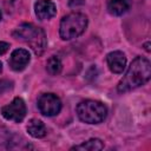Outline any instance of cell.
Returning <instances> with one entry per match:
<instances>
[{"label": "cell", "mask_w": 151, "mask_h": 151, "mask_svg": "<svg viewBox=\"0 0 151 151\" xmlns=\"http://www.w3.org/2000/svg\"><path fill=\"white\" fill-rule=\"evenodd\" d=\"M13 86V83L7 80V79H0V94H2L4 92L11 90Z\"/></svg>", "instance_id": "cell-14"}, {"label": "cell", "mask_w": 151, "mask_h": 151, "mask_svg": "<svg viewBox=\"0 0 151 151\" xmlns=\"http://www.w3.org/2000/svg\"><path fill=\"white\" fill-rule=\"evenodd\" d=\"M85 4V0H68V6L70 7H79Z\"/></svg>", "instance_id": "cell-15"}, {"label": "cell", "mask_w": 151, "mask_h": 151, "mask_svg": "<svg viewBox=\"0 0 151 151\" xmlns=\"http://www.w3.org/2000/svg\"><path fill=\"white\" fill-rule=\"evenodd\" d=\"M132 0H109L107 9L112 15H122L131 7Z\"/></svg>", "instance_id": "cell-10"}, {"label": "cell", "mask_w": 151, "mask_h": 151, "mask_svg": "<svg viewBox=\"0 0 151 151\" xmlns=\"http://www.w3.org/2000/svg\"><path fill=\"white\" fill-rule=\"evenodd\" d=\"M27 132L34 137V138H42L46 136L47 133V130H46V126L45 124L40 120V119H37V118H33L28 122V125H27Z\"/></svg>", "instance_id": "cell-11"}, {"label": "cell", "mask_w": 151, "mask_h": 151, "mask_svg": "<svg viewBox=\"0 0 151 151\" xmlns=\"http://www.w3.org/2000/svg\"><path fill=\"white\" fill-rule=\"evenodd\" d=\"M78 118L86 124H99L107 116V107L97 100H84L77 106Z\"/></svg>", "instance_id": "cell-4"}, {"label": "cell", "mask_w": 151, "mask_h": 151, "mask_svg": "<svg viewBox=\"0 0 151 151\" xmlns=\"http://www.w3.org/2000/svg\"><path fill=\"white\" fill-rule=\"evenodd\" d=\"M38 109L46 117L57 116L61 110V100L53 93H44L38 99Z\"/></svg>", "instance_id": "cell-5"}, {"label": "cell", "mask_w": 151, "mask_h": 151, "mask_svg": "<svg viewBox=\"0 0 151 151\" xmlns=\"http://www.w3.org/2000/svg\"><path fill=\"white\" fill-rule=\"evenodd\" d=\"M87 17L83 13H70L65 15L59 26V34L63 40H71L81 35L87 27Z\"/></svg>", "instance_id": "cell-3"}, {"label": "cell", "mask_w": 151, "mask_h": 151, "mask_svg": "<svg viewBox=\"0 0 151 151\" xmlns=\"http://www.w3.org/2000/svg\"><path fill=\"white\" fill-rule=\"evenodd\" d=\"M29 60H31V55H29V52L27 50L17 48L12 52L9 60H8V64H9L12 70L19 72V71H22L26 68Z\"/></svg>", "instance_id": "cell-7"}, {"label": "cell", "mask_w": 151, "mask_h": 151, "mask_svg": "<svg viewBox=\"0 0 151 151\" xmlns=\"http://www.w3.org/2000/svg\"><path fill=\"white\" fill-rule=\"evenodd\" d=\"M9 48V44L5 42V41H0V55L5 54Z\"/></svg>", "instance_id": "cell-16"}, {"label": "cell", "mask_w": 151, "mask_h": 151, "mask_svg": "<svg viewBox=\"0 0 151 151\" xmlns=\"http://www.w3.org/2000/svg\"><path fill=\"white\" fill-rule=\"evenodd\" d=\"M1 114L7 120H12L15 123H20L26 116V105L22 98L15 97L8 105L1 109Z\"/></svg>", "instance_id": "cell-6"}, {"label": "cell", "mask_w": 151, "mask_h": 151, "mask_svg": "<svg viewBox=\"0 0 151 151\" xmlns=\"http://www.w3.org/2000/svg\"><path fill=\"white\" fill-rule=\"evenodd\" d=\"M149 46H150V42H146V44L144 45V47H145V50H146L147 52H150V47H149Z\"/></svg>", "instance_id": "cell-17"}, {"label": "cell", "mask_w": 151, "mask_h": 151, "mask_svg": "<svg viewBox=\"0 0 151 151\" xmlns=\"http://www.w3.org/2000/svg\"><path fill=\"white\" fill-rule=\"evenodd\" d=\"M1 72H2V63L0 61V73H1Z\"/></svg>", "instance_id": "cell-18"}, {"label": "cell", "mask_w": 151, "mask_h": 151, "mask_svg": "<svg viewBox=\"0 0 151 151\" xmlns=\"http://www.w3.org/2000/svg\"><path fill=\"white\" fill-rule=\"evenodd\" d=\"M34 11L40 20H48L57 14V7L51 0H38L34 5Z\"/></svg>", "instance_id": "cell-8"}, {"label": "cell", "mask_w": 151, "mask_h": 151, "mask_svg": "<svg viewBox=\"0 0 151 151\" xmlns=\"http://www.w3.org/2000/svg\"><path fill=\"white\" fill-rule=\"evenodd\" d=\"M1 17H2V14H1V11H0V20H1Z\"/></svg>", "instance_id": "cell-19"}, {"label": "cell", "mask_w": 151, "mask_h": 151, "mask_svg": "<svg viewBox=\"0 0 151 151\" xmlns=\"http://www.w3.org/2000/svg\"><path fill=\"white\" fill-rule=\"evenodd\" d=\"M61 68H63V64H61V60L57 57V55H52L47 59V63H46V70L47 72L51 74V76H57L61 72Z\"/></svg>", "instance_id": "cell-13"}, {"label": "cell", "mask_w": 151, "mask_h": 151, "mask_svg": "<svg viewBox=\"0 0 151 151\" xmlns=\"http://www.w3.org/2000/svg\"><path fill=\"white\" fill-rule=\"evenodd\" d=\"M104 147V143L98 138H91L79 145L71 147V150H81V151H99Z\"/></svg>", "instance_id": "cell-12"}, {"label": "cell", "mask_w": 151, "mask_h": 151, "mask_svg": "<svg viewBox=\"0 0 151 151\" xmlns=\"http://www.w3.org/2000/svg\"><path fill=\"white\" fill-rule=\"evenodd\" d=\"M151 77V65L146 58L137 57L132 60L125 76L119 81L117 88L118 92L124 93L134 90L150 80Z\"/></svg>", "instance_id": "cell-1"}, {"label": "cell", "mask_w": 151, "mask_h": 151, "mask_svg": "<svg viewBox=\"0 0 151 151\" xmlns=\"http://www.w3.org/2000/svg\"><path fill=\"white\" fill-rule=\"evenodd\" d=\"M109 68L113 73H122L126 66V57L122 51H113L106 55Z\"/></svg>", "instance_id": "cell-9"}, {"label": "cell", "mask_w": 151, "mask_h": 151, "mask_svg": "<svg viewBox=\"0 0 151 151\" xmlns=\"http://www.w3.org/2000/svg\"><path fill=\"white\" fill-rule=\"evenodd\" d=\"M13 37L25 41L34 51L37 55H41L47 46L46 34L42 28L34 26L33 24H22L13 31Z\"/></svg>", "instance_id": "cell-2"}]
</instances>
